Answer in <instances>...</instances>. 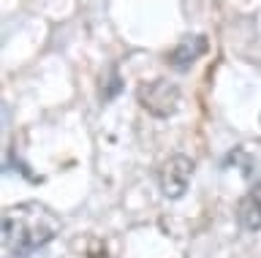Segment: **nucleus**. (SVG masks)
<instances>
[{
    "label": "nucleus",
    "instance_id": "obj_5",
    "mask_svg": "<svg viewBox=\"0 0 261 258\" xmlns=\"http://www.w3.org/2000/svg\"><path fill=\"white\" fill-rule=\"evenodd\" d=\"M237 217H240L245 231H258L261 228V193L250 190L237 207Z\"/></svg>",
    "mask_w": 261,
    "mask_h": 258
},
{
    "label": "nucleus",
    "instance_id": "obj_3",
    "mask_svg": "<svg viewBox=\"0 0 261 258\" xmlns=\"http://www.w3.org/2000/svg\"><path fill=\"white\" fill-rule=\"evenodd\" d=\"M193 177V160L185 158V155H174L169 158L166 163L161 168V190L166 198H179L188 188V182H191Z\"/></svg>",
    "mask_w": 261,
    "mask_h": 258
},
{
    "label": "nucleus",
    "instance_id": "obj_1",
    "mask_svg": "<svg viewBox=\"0 0 261 258\" xmlns=\"http://www.w3.org/2000/svg\"><path fill=\"white\" fill-rule=\"evenodd\" d=\"M57 231H60V223L46 207L33 204V201L11 207L3 215V250L8 255L24 258L49 245Z\"/></svg>",
    "mask_w": 261,
    "mask_h": 258
},
{
    "label": "nucleus",
    "instance_id": "obj_2",
    "mask_svg": "<svg viewBox=\"0 0 261 258\" xmlns=\"http://www.w3.org/2000/svg\"><path fill=\"white\" fill-rule=\"evenodd\" d=\"M139 103L155 117H169L179 106V90L166 79H152L139 87Z\"/></svg>",
    "mask_w": 261,
    "mask_h": 258
},
{
    "label": "nucleus",
    "instance_id": "obj_4",
    "mask_svg": "<svg viewBox=\"0 0 261 258\" xmlns=\"http://www.w3.org/2000/svg\"><path fill=\"white\" fill-rule=\"evenodd\" d=\"M204 52H207V38L204 36H188L169 52L166 63L171 68H177V71H188Z\"/></svg>",
    "mask_w": 261,
    "mask_h": 258
}]
</instances>
